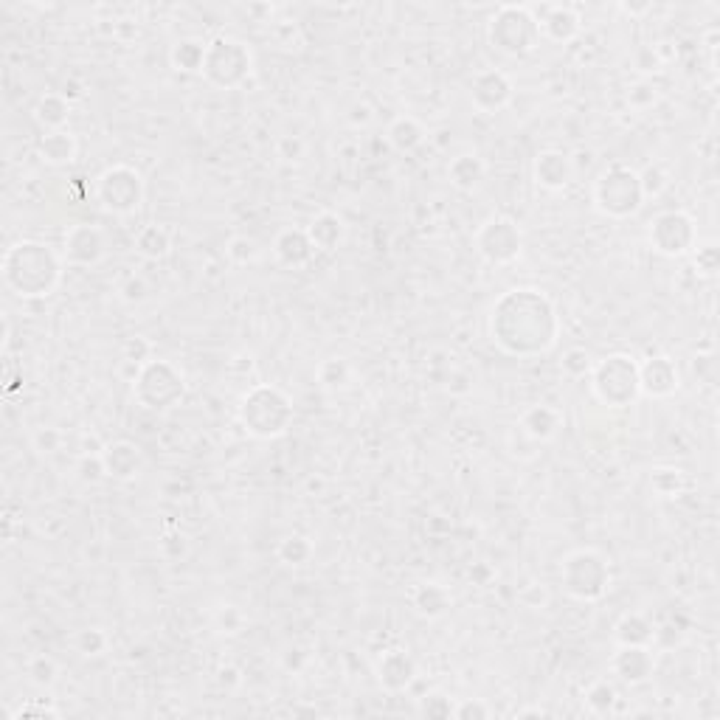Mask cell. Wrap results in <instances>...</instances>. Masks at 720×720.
<instances>
[{"instance_id":"46","label":"cell","mask_w":720,"mask_h":720,"mask_svg":"<svg viewBox=\"0 0 720 720\" xmlns=\"http://www.w3.org/2000/svg\"><path fill=\"white\" fill-rule=\"evenodd\" d=\"M158 552L169 563H178L183 557H189V538L183 532H166L161 543H158Z\"/></svg>"},{"instance_id":"37","label":"cell","mask_w":720,"mask_h":720,"mask_svg":"<svg viewBox=\"0 0 720 720\" xmlns=\"http://www.w3.org/2000/svg\"><path fill=\"white\" fill-rule=\"evenodd\" d=\"M71 645L79 656L85 659H96V656H105L107 647H110V636L102 628H82L76 630Z\"/></svg>"},{"instance_id":"44","label":"cell","mask_w":720,"mask_h":720,"mask_svg":"<svg viewBox=\"0 0 720 720\" xmlns=\"http://www.w3.org/2000/svg\"><path fill=\"white\" fill-rule=\"evenodd\" d=\"M692 259H695V270H698L701 276H706V279H712V276L718 273L720 256H718V245H715V242H706V245L698 242V248L692 251Z\"/></svg>"},{"instance_id":"52","label":"cell","mask_w":720,"mask_h":720,"mask_svg":"<svg viewBox=\"0 0 720 720\" xmlns=\"http://www.w3.org/2000/svg\"><path fill=\"white\" fill-rule=\"evenodd\" d=\"M512 718L524 720V718H549V712L543 706H526V709H515Z\"/></svg>"},{"instance_id":"13","label":"cell","mask_w":720,"mask_h":720,"mask_svg":"<svg viewBox=\"0 0 720 720\" xmlns=\"http://www.w3.org/2000/svg\"><path fill=\"white\" fill-rule=\"evenodd\" d=\"M467 96H470V105L476 107L479 113L495 116V113H501L504 107L512 105V99H515V82H512V76L504 74L501 68H481V71L470 76Z\"/></svg>"},{"instance_id":"19","label":"cell","mask_w":720,"mask_h":720,"mask_svg":"<svg viewBox=\"0 0 720 720\" xmlns=\"http://www.w3.org/2000/svg\"><path fill=\"white\" fill-rule=\"evenodd\" d=\"M273 256H276V262L279 265H285V268H293V270H304L313 265L315 259V245L310 240V234H307V228H282L279 234H276V240H273Z\"/></svg>"},{"instance_id":"43","label":"cell","mask_w":720,"mask_h":720,"mask_svg":"<svg viewBox=\"0 0 720 720\" xmlns=\"http://www.w3.org/2000/svg\"><path fill=\"white\" fill-rule=\"evenodd\" d=\"M214 628L225 633V636H237L242 628H245V614H242V608L237 605H223V608H217V614H214Z\"/></svg>"},{"instance_id":"50","label":"cell","mask_w":720,"mask_h":720,"mask_svg":"<svg viewBox=\"0 0 720 720\" xmlns=\"http://www.w3.org/2000/svg\"><path fill=\"white\" fill-rule=\"evenodd\" d=\"M62 431H57V428H37L34 431V436H31V445H34V450L37 453H57V450L62 448Z\"/></svg>"},{"instance_id":"36","label":"cell","mask_w":720,"mask_h":720,"mask_svg":"<svg viewBox=\"0 0 720 720\" xmlns=\"http://www.w3.org/2000/svg\"><path fill=\"white\" fill-rule=\"evenodd\" d=\"M650 487H653V493L659 495V498H678V495L684 493V487H687L684 470H678V467H656L650 473Z\"/></svg>"},{"instance_id":"10","label":"cell","mask_w":720,"mask_h":720,"mask_svg":"<svg viewBox=\"0 0 720 720\" xmlns=\"http://www.w3.org/2000/svg\"><path fill=\"white\" fill-rule=\"evenodd\" d=\"M96 200L102 209L116 214V217H133L135 211L144 206L147 197V183L144 175L130 164L107 166L105 172L96 178Z\"/></svg>"},{"instance_id":"1","label":"cell","mask_w":720,"mask_h":720,"mask_svg":"<svg viewBox=\"0 0 720 720\" xmlns=\"http://www.w3.org/2000/svg\"><path fill=\"white\" fill-rule=\"evenodd\" d=\"M490 338L510 358L529 360L552 352L560 338L555 301L538 287H512L490 310Z\"/></svg>"},{"instance_id":"27","label":"cell","mask_w":720,"mask_h":720,"mask_svg":"<svg viewBox=\"0 0 720 720\" xmlns=\"http://www.w3.org/2000/svg\"><path fill=\"white\" fill-rule=\"evenodd\" d=\"M386 141L394 152H403V155H411L417 152L428 141V130L420 119L414 116H397L391 119V124L386 127Z\"/></svg>"},{"instance_id":"34","label":"cell","mask_w":720,"mask_h":720,"mask_svg":"<svg viewBox=\"0 0 720 720\" xmlns=\"http://www.w3.org/2000/svg\"><path fill=\"white\" fill-rule=\"evenodd\" d=\"M583 701L591 715H611L616 701H619V692H616V687L608 678H597L594 684H588Z\"/></svg>"},{"instance_id":"31","label":"cell","mask_w":720,"mask_h":720,"mask_svg":"<svg viewBox=\"0 0 720 720\" xmlns=\"http://www.w3.org/2000/svg\"><path fill=\"white\" fill-rule=\"evenodd\" d=\"M206 43L209 40H197V37H183L169 48V65L178 74H200L203 60H206Z\"/></svg>"},{"instance_id":"20","label":"cell","mask_w":720,"mask_h":720,"mask_svg":"<svg viewBox=\"0 0 720 720\" xmlns=\"http://www.w3.org/2000/svg\"><path fill=\"white\" fill-rule=\"evenodd\" d=\"M377 681H380V687L391 695H397V692H405L411 684H414V678H417V664L414 659L400 650V647H391L386 650L380 659H377Z\"/></svg>"},{"instance_id":"41","label":"cell","mask_w":720,"mask_h":720,"mask_svg":"<svg viewBox=\"0 0 720 720\" xmlns=\"http://www.w3.org/2000/svg\"><path fill=\"white\" fill-rule=\"evenodd\" d=\"M639 180H642V192H645V200L647 197H659L661 192H667V189H670V172H667V169H664L661 164L647 166L645 172H639Z\"/></svg>"},{"instance_id":"5","label":"cell","mask_w":720,"mask_h":720,"mask_svg":"<svg viewBox=\"0 0 720 720\" xmlns=\"http://www.w3.org/2000/svg\"><path fill=\"white\" fill-rule=\"evenodd\" d=\"M487 40L504 57H526V54L538 51L543 37H540L535 9L518 6V3L498 6L487 23Z\"/></svg>"},{"instance_id":"33","label":"cell","mask_w":720,"mask_h":720,"mask_svg":"<svg viewBox=\"0 0 720 720\" xmlns=\"http://www.w3.org/2000/svg\"><path fill=\"white\" fill-rule=\"evenodd\" d=\"M315 380L324 391H341L352 383V366L344 358H327L318 363Z\"/></svg>"},{"instance_id":"14","label":"cell","mask_w":720,"mask_h":720,"mask_svg":"<svg viewBox=\"0 0 720 720\" xmlns=\"http://www.w3.org/2000/svg\"><path fill=\"white\" fill-rule=\"evenodd\" d=\"M62 256L76 268H96L107 256V234L99 225L74 223L62 237Z\"/></svg>"},{"instance_id":"39","label":"cell","mask_w":720,"mask_h":720,"mask_svg":"<svg viewBox=\"0 0 720 720\" xmlns=\"http://www.w3.org/2000/svg\"><path fill=\"white\" fill-rule=\"evenodd\" d=\"M591 369H594V358L580 349V346H571L563 352V360H560V372L571 380H583L585 375H591Z\"/></svg>"},{"instance_id":"8","label":"cell","mask_w":720,"mask_h":720,"mask_svg":"<svg viewBox=\"0 0 720 720\" xmlns=\"http://www.w3.org/2000/svg\"><path fill=\"white\" fill-rule=\"evenodd\" d=\"M588 377H591L594 397L608 408H628L642 397V391H639V363L625 352H614L608 358L597 360Z\"/></svg>"},{"instance_id":"6","label":"cell","mask_w":720,"mask_h":720,"mask_svg":"<svg viewBox=\"0 0 720 720\" xmlns=\"http://www.w3.org/2000/svg\"><path fill=\"white\" fill-rule=\"evenodd\" d=\"M594 209L602 217L611 220H628L636 211L645 206V192H642V180L639 172L625 164H611L600 172V178L594 180Z\"/></svg>"},{"instance_id":"7","label":"cell","mask_w":720,"mask_h":720,"mask_svg":"<svg viewBox=\"0 0 720 720\" xmlns=\"http://www.w3.org/2000/svg\"><path fill=\"white\" fill-rule=\"evenodd\" d=\"M560 585L577 602H600L611 588V563L597 549H574L560 563Z\"/></svg>"},{"instance_id":"29","label":"cell","mask_w":720,"mask_h":720,"mask_svg":"<svg viewBox=\"0 0 720 720\" xmlns=\"http://www.w3.org/2000/svg\"><path fill=\"white\" fill-rule=\"evenodd\" d=\"M653 636H656V622L642 611H630L625 614L614 628L616 645H639L653 647Z\"/></svg>"},{"instance_id":"40","label":"cell","mask_w":720,"mask_h":720,"mask_svg":"<svg viewBox=\"0 0 720 720\" xmlns=\"http://www.w3.org/2000/svg\"><path fill=\"white\" fill-rule=\"evenodd\" d=\"M12 720H23V718H40V720H57L60 718V709L54 704H48L45 698H29L26 704H20L17 709H12Z\"/></svg>"},{"instance_id":"4","label":"cell","mask_w":720,"mask_h":720,"mask_svg":"<svg viewBox=\"0 0 720 720\" xmlns=\"http://www.w3.org/2000/svg\"><path fill=\"white\" fill-rule=\"evenodd\" d=\"M200 74L211 88L240 90L254 74V51L234 34H217L206 43V60Z\"/></svg>"},{"instance_id":"23","label":"cell","mask_w":720,"mask_h":720,"mask_svg":"<svg viewBox=\"0 0 720 720\" xmlns=\"http://www.w3.org/2000/svg\"><path fill=\"white\" fill-rule=\"evenodd\" d=\"M307 234H310L318 254H335L346 242L344 217L335 214V211H318L307 225Z\"/></svg>"},{"instance_id":"53","label":"cell","mask_w":720,"mask_h":720,"mask_svg":"<svg viewBox=\"0 0 720 720\" xmlns=\"http://www.w3.org/2000/svg\"><path fill=\"white\" fill-rule=\"evenodd\" d=\"M622 9H625L628 15H642V12H647V9H650V3H645V6H622Z\"/></svg>"},{"instance_id":"42","label":"cell","mask_w":720,"mask_h":720,"mask_svg":"<svg viewBox=\"0 0 720 720\" xmlns=\"http://www.w3.org/2000/svg\"><path fill=\"white\" fill-rule=\"evenodd\" d=\"M76 473H79V479L85 481V484H96V481L107 479V467H105V459H102V450H96L93 456H90V453H82L79 462H76Z\"/></svg>"},{"instance_id":"28","label":"cell","mask_w":720,"mask_h":720,"mask_svg":"<svg viewBox=\"0 0 720 720\" xmlns=\"http://www.w3.org/2000/svg\"><path fill=\"white\" fill-rule=\"evenodd\" d=\"M71 107L74 102L65 96V93H45L37 99L34 105V121L43 127L45 133H54V130H65L68 119H71Z\"/></svg>"},{"instance_id":"2","label":"cell","mask_w":720,"mask_h":720,"mask_svg":"<svg viewBox=\"0 0 720 720\" xmlns=\"http://www.w3.org/2000/svg\"><path fill=\"white\" fill-rule=\"evenodd\" d=\"M62 270H65V256L48 242L20 240L15 242L0 265V276L6 290L17 299H48L57 293L62 285Z\"/></svg>"},{"instance_id":"21","label":"cell","mask_w":720,"mask_h":720,"mask_svg":"<svg viewBox=\"0 0 720 720\" xmlns=\"http://www.w3.org/2000/svg\"><path fill=\"white\" fill-rule=\"evenodd\" d=\"M102 459L107 467V479L133 481L144 470V453L130 439H119L102 448Z\"/></svg>"},{"instance_id":"3","label":"cell","mask_w":720,"mask_h":720,"mask_svg":"<svg viewBox=\"0 0 720 720\" xmlns=\"http://www.w3.org/2000/svg\"><path fill=\"white\" fill-rule=\"evenodd\" d=\"M296 408L287 391L270 383H254L242 394L240 400V422L242 428L256 439H279L287 434L293 425Z\"/></svg>"},{"instance_id":"9","label":"cell","mask_w":720,"mask_h":720,"mask_svg":"<svg viewBox=\"0 0 720 720\" xmlns=\"http://www.w3.org/2000/svg\"><path fill=\"white\" fill-rule=\"evenodd\" d=\"M186 377L172 360H147L133 377V397L147 411H169L183 400Z\"/></svg>"},{"instance_id":"51","label":"cell","mask_w":720,"mask_h":720,"mask_svg":"<svg viewBox=\"0 0 720 720\" xmlns=\"http://www.w3.org/2000/svg\"><path fill=\"white\" fill-rule=\"evenodd\" d=\"M422 715L428 718H453V704L445 695H431L422 701Z\"/></svg>"},{"instance_id":"12","label":"cell","mask_w":720,"mask_h":720,"mask_svg":"<svg viewBox=\"0 0 720 720\" xmlns=\"http://www.w3.org/2000/svg\"><path fill=\"white\" fill-rule=\"evenodd\" d=\"M647 242L650 248L661 256H670V259H678V256H690L695 248H698V223L695 217L687 214V211H661L650 220V228H647Z\"/></svg>"},{"instance_id":"18","label":"cell","mask_w":720,"mask_h":720,"mask_svg":"<svg viewBox=\"0 0 720 720\" xmlns=\"http://www.w3.org/2000/svg\"><path fill=\"white\" fill-rule=\"evenodd\" d=\"M574 172V161L563 150H543L532 161V178L546 192H563L574 180Z\"/></svg>"},{"instance_id":"11","label":"cell","mask_w":720,"mask_h":720,"mask_svg":"<svg viewBox=\"0 0 720 720\" xmlns=\"http://www.w3.org/2000/svg\"><path fill=\"white\" fill-rule=\"evenodd\" d=\"M473 248L487 265L507 268L524 254V231H521L518 220H512L507 214H493L476 228Z\"/></svg>"},{"instance_id":"32","label":"cell","mask_w":720,"mask_h":720,"mask_svg":"<svg viewBox=\"0 0 720 720\" xmlns=\"http://www.w3.org/2000/svg\"><path fill=\"white\" fill-rule=\"evenodd\" d=\"M60 673V661L54 659V656H48V653H37V656H31L26 661V678L37 690H51L60 681Z\"/></svg>"},{"instance_id":"47","label":"cell","mask_w":720,"mask_h":720,"mask_svg":"<svg viewBox=\"0 0 720 720\" xmlns=\"http://www.w3.org/2000/svg\"><path fill=\"white\" fill-rule=\"evenodd\" d=\"M276 155L285 161V164H301L307 158V141L299 135H282L276 141Z\"/></svg>"},{"instance_id":"17","label":"cell","mask_w":720,"mask_h":720,"mask_svg":"<svg viewBox=\"0 0 720 720\" xmlns=\"http://www.w3.org/2000/svg\"><path fill=\"white\" fill-rule=\"evenodd\" d=\"M540 37L549 40V43H571L580 31H583V17L580 12L569 6V3H552V6H543L538 15Z\"/></svg>"},{"instance_id":"30","label":"cell","mask_w":720,"mask_h":720,"mask_svg":"<svg viewBox=\"0 0 720 720\" xmlns=\"http://www.w3.org/2000/svg\"><path fill=\"white\" fill-rule=\"evenodd\" d=\"M133 248L135 254L150 259V262L166 259V256L172 254V231H169L164 223L141 225L138 234H135Z\"/></svg>"},{"instance_id":"48","label":"cell","mask_w":720,"mask_h":720,"mask_svg":"<svg viewBox=\"0 0 720 720\" xmlns=\"http://www.w3.org/2000/svg\"><path fill=\"white\" fill-rule=\"evenodd\" d=\"M124 360H127V363H133L135 369H141L147 360H152L150 341H147L144 335H133V338H127V344H124Z\"/></svg>"},{"instance_id":"26","label":"cell","mask_w":720,"mask_h":720,"mask_svg":"<svg viewBox=\"0 0 720 720\" xmlns=\"http://www.w3.org/2000/svg\"><path fill=\"white\" fill-rule=\"evenodd\" d=\"M487 178V161L476 152H462L448 164V180L459 192H476Z\"/></svg>"},{"instance_id":"49","label":"cell","mask_w":720,"mask_h":720,"mask_svg":"<svg viewBox=\"0 0 720 720\" xmlns=\"http://www.w3.org/2000/svg\"><path fill=\"white\" fill-rule=\"evenodd\" d=\"M490 715H493V709L481 698H465V701L453 704V718L456 720H487Z\"/></svg>"},{"instance_id":"45","label":"cell","mask_w":720,"mask_h":720,"mask_svg":"<svg viewBox=\"0 0 720 720\" xmlns=\"http://www.w3.org/2000/svg\"><path fill=\"white\" fill-rule=\"evenodd\" d=\"M119 299L124 301V304H144V301L150 299V285H147V279L138 276V273H130V276L119 285Z\"/></svg>"},{"instance_id":"15","label":"cell","mask_w":720,"mask_h":720,"mask_svg":"<svg viewBox=\"0 0 720 720\" xmlns=\"http://www.w3.org/2000/svg\"><path fill=\"white\" fill-rule=\"evenodd\" d=\"M681 389V372L673 358L653 355L639 363V391L650 400H667Z\"/></svg>"},{"instance_id":"25","label":"cell","mask_w":720,"mask_h":720,"mask_svg":"<svg viewBox=\"0 0 720 720\" xmlns=\"http://www.w3.org/2000/svg\"><path fill=\"white\" fill-rule=\"evenodd\" d=\"M37 155L40 161L48 166H71L79 155V141L76 135L65 127V130H54V133H45L37 141Z\"/></svg>"},{"instance_id":"35","label":"cell","mask_w":720,"mask_h":720,"mask_svg":"<svg viewBox=\"0 0 720 720\" xmlns=\"http://www.w3.org/2000/svg\"><path fill=\"white\" fill-rule=\"evenodd\" d=\"M279 560L285 566H307L310 560L315 557V543L307 535H287L279 549H276Z\"/></svg>"},{"instance_id":"22","label":"cell","mask_w":720,"mask_h":720,"mask_svg":"<svg viewBox=\"0 0 720 720\" xmlns=\"http://www.w3.org/2000/svg\"><path fill=\"white\" fill-rule=\"evenodd\" d=\"M563 428V414L557 411L555 405H529L521 420H518V431L532 439L535 445H543V442H552Z\"/></svg>"},{"instance_id":"38","label":"cell","mask_w":720,"mask_h":720,"mask_svg":"<svg viewBox=\"0 0 720 720\" xmlns=\"http://www.w3.org/2000/svg\"><path fill=\"white\" fill-rule=\"evenodd\" d=\"M259 242L254 240V237H245V234H240V237H231L228 240V245H225V259L234 265V268H248V265H256L259 262Z\"/></svg>"},{"instance_id":"24","label":"cell","mask_w":720,"mask_h":720,"mask_svg":"<svg viewBox=\"0 0 720 720\" xmlns=\"http://www.w3.org/2000/svg\"><path fill=\"white\" fill-rule=\"evenodd\" d=\"M411 605L425 619H442L453 608V594H450L448 585L436 583V580H425V583L414 585Z\"/></svg>"},{"instance_id":"16","label":"cell","mask_w":720,"mask_h":720,"mask_svg":"<svg viewBox=\"0 0 720 720\" xmlns=\"http://www.w3.org/2000/svg\"><path fill=\"white\" fill-rule=\"evenodd\" d=\"M611 673L628 684V687H642L656 673V650L639 645H616L611 656Z\"/></svg>"}]
</instances>
